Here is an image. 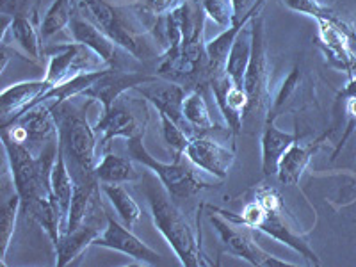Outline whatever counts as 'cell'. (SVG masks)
<instances>
[{
    "label": "cell",
    "mask_w": 356,
    "mask_h": 267,
    "mask_svg": "<svg viewBox=\"0 0 356 267\" xmlns=\"http://www.w3.org/2000/svg\"><path fill=\"white\" fill-rule=\"evenodd\" d=\"M209 211L218 212L227 221L241 225L244 228H257L278 243L294 250L296 253H300L310 266H321V260L316 255V251L308 246V243L300 234H296L289 227L284 214V200L278 195V191L273 189V187H260L257 191V198L248 203L241 214L228 212L225 209H218V207H209Z\"/></svg>",
    "instance_id": "obj_1"
},
{
    "label": "cell",
    "mask_w": 356,
    "mask_h": 267,
    "mask_svg": "<svg viewBox=\"0 0 356 267\" xmlns=\"http://www.w3.org/2000/svg\"><path fill=\"white\" fill-rule=\"evenodd\" d=\"M93 102V100H91ZM75 106L72 100L50 106L57 122V141L70 164V173L73 180H93L97 178V130L88 122V107Z\"/></svg>",
    "instance_id": "obj_2"
},
{
    "label": "cell",
    "mask_w": 356,
    "mask_h": 267,
    "mask_svg": "<svg viewBox=\"0 0 356 267\" xmlns=\"http://www.w3.org/2000/svg\"><path fill=\"white\" fill-rule=\"evenodd\" d=\"M2 143L11 168L13 186L22 198V211L41 198H52V168L56 162L59 141H52L41 148L40 154L29 148L2 130Z\"/></svg>",
    "instance_id": "obj_3"
},
{
    "label": "cell",
    "mask_w": 356,
    "mask_h": 267,
    "mask_svg": "<svg viewBox=\"0 0 356 267\" xmlns=\"http://www.w3.org/2000/svg\"><path fill=\"white\" fill-rule=\"evenodd\" d=\"M164 191L154 184H148V187H146V198L150 203L155 228L170 243L182 266H211V262L205 259L202 251V230L195 232L186 216L178 211L173 202H170Z\"/></svg>",
    "instance_id": "obj_4"
},
{
    "label": "cell",
    "mask_w": 356,
    "mask_h": 267,
    "mask_svg": "<svg viewBox=\"0 0 356 267\" xmlns=\"http://www.w3.org/2000/svg\"><path fill=\"white\" fill-rule=\"evenodd\" d=\"M251 47L250 65L244 77V91L248 93L250 104L244 113L243 125L255 127L266 123V118L271 109V97H269V72H267V44L266 31H264V18L251 20Z\"/></svg>",
    "instance_id": "obj_5"
},
{
    "label": "cell",
    "mask_w": 356,
    "mask_h": 267,
    "mask_svg": "<svg viewBox=\"0 0 356 267\" xmlns=\"http://www.w3.org/2000/svg\"><path fill=\"white\" fill-rule=\"evenodd\" d=\"M143 136H134V138L127 139V150H129L130 159L139 162L143 168L154 171L161 180L162 187L166 189V193L173 198L186 200L195 196L196 193L203 189H209L211 184L203 182L202 178L196 177L195 170L184 164L182 159L180 161H173L171 164H164V162L157 161L150 152L146 150L145 143H143Z\"/></svg>",
    "instance_id": "obj_6"
},
{
    "label": "cell",
    "mask_w": 356,
    "mask_h": 267,
    "mask_svg": "<svg viewBox=\"0 0 356 267\" xmlns=\"http://www.w3.org/2000/svg\"><path fill=\"white\" fill-rule=\"evenodd\" d=\"M77 6L84 13V18L97 25L120 49L132 54L136 59H143L146 44L139 38L138 29H134V18L111 6L107 0H77Z\"/></svg>",
    "instance_id": "obj_7"
},
{
    "label": "cell",
    "mask_w": 356,
    "mask_h": 267,
    "mask_svg": "<svg viewBox=\"0 0 356 267\" xmlns=\"http://www.w3.org/2000/svg\"><path fill=\"white\" fill-rule=\"evenodd\" d=\"M209 221L221 237V243L227 246L232 255L239 257L246 260L248 264L257 267H296V264L287 262V260H280L276 257L269 255L264 251L255 241L251 239V235L244 230H237L230 225V221L219 216L218 212L209 211Z\"/></svg>",
    "instance_id": "obj_8"
},
{
    "label": "cell",
    "mask_w": 356,
    "mask_h": 267,
    "mask_svg": "<svg viewBox=\"0 0 356 267\" xmlns=\"http://www.w3.org/2000/svg\"><path fill=\"white\" fill-rule=\"evenodd\" d=\"M47 54L50 57V63L49 68H47L44 81L50 88L63 84V82L70 81L75 75H81L84 72L98 70L95 57H91L93 52L86 49L84 44H56L50 50H47Z\"/></svg>",
    "instance_id": "obj_9"
},
{
    "label": "cell",
    "mask_w": 356,
    "mask_h": 267,
    "mask_svg": "<svg viewBox=\"0 0 356 267\" xmlns=\"http://www.w3.org/2000/svg\"><path fill=\"white\" fill-rule=\"evenodd\" d=\"M134 91L150 102L152 106L159 111V114H164L170 120H173L193 138V129L184 118V100H186L187 93L182 84H177V82L168 81V79H162V81L155 79V81L138 86Z\"/></svg>",
    "instance_id": "obj_10"
},
{
    "label": "cell",
    "mask_w": 356,
    "mask_h": 267,
    "mask_svg": "<svg viewBox=\"0 0 356 267\" xmlns=\"http://www.w3.org/2000/svg\"><path fill=\"white\" fill-rule=\"evenodd\" d=\"M157 79V75H146V73L136 72H123L116 68H106L102 72L100 77L86 89L81 97L89 98V100L100 102L104 111L111 109L118 98H122L123 93L136 89L138 86L146 84Z\"/></svg>",
    "instance_id": "obj_11"
},
{
    "label": "cell",
    "mask_w": 356,
    "mask_h": 267,
    "mask_svg": "<svg viewBox=\"0 0 356 267\" xmlns=\"http://www.w3.org/2000/svg\"><path fill=\"white\" fill-rule=\"evenodd\" d=\"M93 246L120 251L123 255L138 260L141 264H148V266H157L162 260L157 251L152 250L150 246H146L139 237H136L129 230L127 225L118 222L113 216H107V228L95 239Z\"/></svg>",
    "instance_id": "obj_12"
},
{
    "label": "cell",
    "mask_w": 356,
    "mask_h": 267,
    "mask_svg": "<svg viewBox=\"0 0 356 267\" xmlns=\"http://www.w3.org/2000/svg\"><path fill=\"white\" fill-rule=\"evenodd\" d=\"M186 155L187 161L193 162L196 168L219 178V180H225L228 177L235 161L234 152L212 139L203 138V136L191 138V143L186 148Z\"/></svg>",
    "instance_id": "obj_13"
},
{
    "label": "cell",
    "mask_w": 356,
    "mask_h": 267,
    "mask_svg": "<svg viewBox=\"0 0 356 267\" xmlns=\"http://www.w3.org/2000/svg\"><path fill=\"white\" fill-rule=\"evenodd\" d=\"M95 130L100 136L98 145L106 146L116 138L130 139L134 136L145 134V123L141 125L138 116L134 114L132 107L127 106L125 102H120V98H118L111 109L104 111V116L98 120Z\"/></svg>",
    "instance_id": "obj_14"
},
{
    "label": "cell",
    "mask_w": 356,
    "mask_h": 267,
    "mask_svg": "<svg viewBox=\"0 0 356 267\" xmlns=\"http://www.w3.org/2000/svg\"><path fill=\"white\" fill-rule=\"evenodd\" d=\"M211 86L219 109H221L222 116L227 118L228 129L234 134H239L243 130L244 113L250 104L248 93L244 91V88H237L227 73L212 77Z\"/></svg>",
    "instance_id": "obj_15"
},
{
    "label": "cell",
    "mask_w": 356,
    "mask_h": 267,
    "mask_svg": "<svg viewBox=\"0 0 356 267\" xmlns=\"http://www.w3.org/2000/svg\"><path fill=\"white\" fill-rule=\"evenodd\" d=\"M50 86L47 81H27L20 84H13L9 88L2 89L0 95V116H2V125L11 123L15 118L24 114L34 106V102L47 93Z\"/></svg>",
    "instance_id": "obj_16"
},
{
    "label": "cell",
    "mask_w": 356,
    "mask_h": 267,
    "mask_svg": "<svg viewBox=\"0 0 356 267\" xmlns=\"http://www.w3.org/2000/svg\"><path fill=\"white\" fill-rule=\"evenodd\" d=\"M68 29L75 43L84 44L86 49L91 50V52H93L98 59H102V61L106 63V65H116L118 49H120V47H118L107 34L102 33L97 25L91 24L88 18L81 17V15H73Z\"/></svg>",
    "instance_id": "obj_17"
},
{
    "label": "cell",
    "mask_w": 356,
    "mask_h": 267,
    "mask_svg": "<svg viewBox=\"0 0 356 267\" xmlns=\"http://www.w3.org/2000/svg\"><path fill=\"white\" fill-rule=\"evenodd\" d=\"M98 235H100V227L95 221V218H89L88 221L82 222L81 227L75 228V230H68L61 234L59 241L54 246L57 255L56 266L65 267L75 259H79L89 246H93Z\"/></svg>",
    "instance_id": "obj_18"
},
{
    "label": "cell",
    "mask_w": 356,
    "mask_h": 267,
    "mask_svg": "<svg viewBox=\"0 0 356 267\" xmlns=\"http://www.w3.org/2000/svg\"><path fill=\"white\" fill-rule=\"evenodd\" d=\"M296 141H300L298 134L282 132L280 129H276L273 118H266L262 138H260V146H262V171L266 177H273V175L278 173L280 159L287 152L289 146L294 145Z\"/></svg>",
    "instance_id": "obj_19"
},
{
    "label": "cell",
    "mask_w": 356,
    "mask_h": 267,
    "mask_svg": "<svg viewBox=\"0 0 356 267\" xmlns=\"http://www.w3.org/2000/svg\"><path fill=\"white\" fill-rule=\"evenodd\" d=\"M324 139H326V134L314 143H308V145H300L296 141L294 145L289 146L287 152L282 155L278 162V173L276 175H278L280 182L285 184V186H296L300 182V178L303 177L305 170L310 164V159L319 150L321 143Z\"/></svg>",
    "instance_id": "obj_20"
},
{
    "label": "cell",
    "mask_w": 356,
    "mask_h": 267,
    "mask_svg": "<svg viewBox=\"0 0 356 267\" xmlns=\"http://www.w3.org/2000/svg\"><path fill=\"white\" fill-rule=\"evenodd\" d=\"M52 195L56 198L57 209H59V214H61V234L68 227V216L70 209H72V200H73V191H75V182H73V177L70 173L68 162H66L65 154L59 148L57 150L56 162H54L52 168Z\"/></svg>",
    "instance_id": "obj_21"
},
{
    "label": "cell",
    "mask_w": 356,
    "mask_h": 267,
    "mask_svg": "<svg viewBox=\"0 0 356 267\" xmlns=\"http://www.w3.org/2000/svg\"><path fill=\"white\" fill-rule=\"evenodd\" d=\"M253 18L255 17H250L246 18V20L239 22V24H234L232 27L225 29L219 36H216L214 40H211L205 44L207 57H209V79L218 77V75H222V73H225L228 54H230L235 40H237L241 31H243Z\"/></svg>",
    "instance_id": "obj_22"
},
{
    "label": "cell",
    "mask_w": 356,
    "mask_h": 267,
    "mask_svg": "<svg viewBox=\"0 0 356 267\" xmlns=\"http://www.w3.org/2000/svg\"><path fill=\"white\" fill-rule=\"evenodd\" d=\"M134 159L106 154L97 164V178L102 184H127L141 180V173L134 166Z\"/></svg>",
    "instance_id": "obj_23"
},
{
    "label": "cell",
    "mask_w": 356,
    "mask_h": 267,
    "mask_svg": "<svg viewBox=\"0 0 356 267\" xmlns=\"http://www.w3.org/2000/svg\"><path fill=\"white\" fill-rule=\"evenodd\" d=\"M251 47H253V38H251V27H244L235 40L230 54L227 59V68L225 73L232 79L237 88H244V77H246V70L250 65Z\"/></svg>",
    "instance_id": "obj_24"
},
{
    "label": "cell",
    "mask_w": 356,
    "mask_h": 267,
    "mask_svg": "<svg viewBox=\"0 0 356 267\" xmlns=\"http://www.w3.org/2000/svg\"><path fill=\"white\" fill-rule=\"evenodd\" d=\"M184 118L193 129V132H198L200 136L211 132L216 129V123L212 122L211 111L207 107V102L198 89H191L184 100Z\"/></svg>",
    "instance_id": "obj_25"
},
{
    "label": "cell",
    "mask_w": 356,
    "mask_h": 267,
    "mask_svg": "<svg viewBox=\"0 0 356 267\" xmlns=\"http://www.w3.org/2000/svg\"><path fill=\"white\" fill-rule=\"evenodd\" d=\"M102 191L106 193L107 200L111 202V205L116 209L118 216L123 221V225L127 227H132L134 222H138L141 218V207L138 205V202L129 195V191L125 187H122L120 184H104Z\"/></svg>",
    "instance_id": "obj_26"
},
{
    "label": "cell",
    "mask_w": 356,
    "mask_h": 267,
    "mask_svg": "<svg viewBox=\"0 0 356 267\" xmlns=\"http://www.w3.org/2000/svg\"><path fill=\"white\" fill-rule=\"evenodd\" d=\"M8 31L11 33L13 41H17L18 47H20L34 63H40L41 52H43V50H41V34L38 33L36 29H34V25L29 22V18H13V24Z\"/></svg>",
    "instance_id": "obj_27"
},
{
    "label": "cell",
    "mask_w": 356,
    "mask_h": 267,
    "mask_svg": "<svg viewBox=\"0 0 356 267\" xmlns=\"http://www.w3.org/2000/svg\"><path fill=\"white\" fill-rule=\"evenodd\" d=\"M22 211V198L17 193V189L13 191V195L4 200L2 203V218H0V243H2V250H0V264L6 266V253L9 250L13 235H15V227H17L18 212Z\"/></svg>",
    "instance_id": "obj_28"
},
{
    "label": "cell",
    "mask_w": 356,
    "mask_h": 267,
    "mask_svg": "<svg viewBox=\"0 0 356 267\" xmlns=\"http://www.w3.org/2000/svg\"><path fill=\"white\" fill-rule=\"evenodd\" d=\"M73 18V0H54L49 11L44 13V18L41 20L40 34L41 40H49L61 33L63 29L68 27Z\"/></svg>",
    "instance_id": "obj_29"
},
{
    "label": "cell",
    "mask_w": 356,
    "mask_h": 267,
    "mask_svg": "<svg viewBox=\"0 0 356 267\" xmlns=\"http://www.w3.org/2000/svg\"><path fill=\"white\" fill-rule=\"evenodd\" d=\"M159 120H161V129H162V138L166 141V145L170 146V150L173 152V161H180L186 154L187 145L191 143V136L182 129L180 125L170 120L164 114H159Z\"/></svg>",
    "instance_id": "obj_30"
},
{
    "label": "cell",
    "mask_w": 356,
    "mask_h": 267,
    "mask_svg": "<svg viewBox=\"0 0 356 267\" xmlns=\"http://www.w3.org/2000/svg\"><path fill=\"white\" fill-rule=\"evenodd\" d=\"M202 6L205 17L211 18L221 29H228L234 25L232 24L234 15H232L230 0H202Z\"/></svg>",
    "instance_id": "obj_31"
},
{
    "label": "cell",
    "mask_w": 356,
    "mask_h": 267,
    "mask_svg": "<svg viewBox=\"0 0 356 267\" xmlns=\"http://www.w3.org/2000/svg\"><path fill=\"white\" fill-rule=\"evenodd\" d=\"M284 4L291 11L303 13L308 17H314L316 20H335L337 18L332 9L321 4L319 0H284Z\"/></svg>",
    "instance_id": "obj_32"
},
{
    "label": "cell",
    "mask_w": 356,
    "mask_h": 267,
    "mask_svg": "<svg viewBox=\"0 0 356 267\" xmlns=\"http://www.w3.org/2000/svg\"><path fill=\"white\" fill-rule=\"evenodd\" d=\"M230 4L232 15H234L232 24H239L250 17H257L260 8L266 4V0H230Z\"/></svg>",
    "instance_id": "obj_33"
},
{
    "label": "cell",
    "mask_w": 356,
    "mask_h": 267,
    "mask_svg": "<svg viewBox=\"0 0 356 267\" xmlns=\"http://www.w3.org/2000/svg\"><path fill=\"white\" fill-rule=\"evenodd\" d=\"M138 2L143 13L152 15L155 18L164 17L173 9H177L180 4H184V0H138Z\"/></svg>",
    "instance_id": "obj_34"
},
{
    "label": "cell",
    "mask_w": 356,
    "mask_h": 267,
    "mask_svg": "<svg viewBox=\"0 0 356 267\" xmlns=\"http://www.w3.org/2000/svg\"><path fill=\"white\" fill-rule=\"evenodd\" d=\"M31 6V0H0V13L6 17H25Z\"/></svg>",
    "instance_id": "obj_35"
},
{
    "label": "cell",
    "mask_w": 356,
    "mask_h": 267,
    "mask_svg": "<svg viewBox=\"0 0 356 267\" xmlns=\"http://www.w3.org/2000/svg\"><path fill=\"white\" fill-rule=\"evenodd\" d=\"M340 97L344 98H356V75H353L351 81L348 82V86H346V89L340 93Z\"/></svg>",
    "instance_id": "obj_36"
}]
</instances>
